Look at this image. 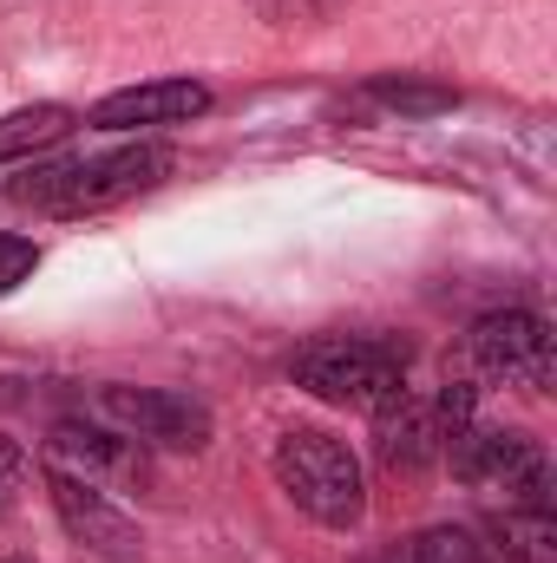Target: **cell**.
Returning a JSON list of instances; mask_svg holds the SVG:
<instances>
[{"mask_svg":"<svg viewBox=\"0 0 557 563\" xmlns=\"http://www.w3.org/2000/svg\"><path fill=\"white\" fill-rule=\"evenodd\" d=\"M0 511H7V505H0Z\"/></svg>","mask_w":557,"mask_h":563,"instance_id":"18","label":"cell"},{"mask_svg":"<svg viewBox=\"0 0 557 563\" xmlns=\"http://www.w3.org/2000/svg\"><path fill=\"white\" fill-rule=\"evenodd\" d=\"M466 354L485 380H505V387H525V394H551L557 380V341L551 321L532 314V308H492L472 321L466 334Z\"/></svg>","mask_w":557,"mask_h":563,"instance_id":"5","label":"cell"},{"mask_svg":"<svg viewBox=\"0 0 557 563\" xmlns=\"http://www.w3.org/2000/svg\"><path fill=\"white\" fill-rule=\"evenodd\" d=\"M439 465L459 478V485H479V492H505V505H551V459L532 432H512V426H479L466 420Z\"/></svg>","mask_w":557,"mask_h":563,"instance_id":"4","label":"cell"},{"mask_svg":"<svg viewBox=\"0 0 557 563\" xmlns=\"http://www.w3.org/2000/svg\"><path fill=\"white\" fill-rule=\"evenodd\" d=\"M368 99H374V106H387V112H401V119H433V112H452V106H459V92H452V86L407 79V73H381V79L368 86Z\"/></svg>","mask_w":557,"mask_h":563,"instance_id":"14","label":"cell"},{"mask_svg":"<svg viewBox=\"0 0 557 563\" xmlns=\"http://www.w3.org/2000/svg\"><path fill=\"white\" fill-rule=\"evenodd\" d=\"M171 170H177V151L139 139V144H119V151H99V157L40 164V170L13 177L7 197L26 203V210H40V217H99L112 203H132L144 190H157Z\"/></svg>","mask_w":557,"mask_h":563,"instance_id":"1","label":"cell"},{"mask_svg":"<svg viewBox=\"0 0 557 563\" xmlns=\"http://www.w3.org/2000/svg\"><path fill=\"white\" fill-rule=\"evenodd\" d=\"M73 132H79V112H73V106H59V99L20 106V112L0 119V164H33L40 151L66 144Z\"/></svg>","mask_w":557,"mask_h":563,"instance_id":"13","label":"cell"},{"mask_svg":"<svg viewBox=\"0 0 557 563\" xmlns=\"http://www.w3.org/2000/svg\"><path fill=\"white\" fill-rule=\"evenodd\" d=\"M210 112V86L204 79H144V86H125V92H106L86 125L99 132H157V125H190Z\"/></svg>","mask_w":557,"mask_h":563,"instance_id":"9","label":"cell"},{"mask_svg":"<svg viewBox=\"0 0 557 563\" xmlns=\"http://www.w3.org/2000/svg\"><path fill=\"white\" fill-rule=\"evenodd\" d=\"M374 420V459H381V472H394V478H419V472H433L439 465V452H446V420H439V407L433 400H419V394H394L381 413H368Z\"/></svg>","mask_w":557,"mask_h":563,"instance_id":"10","label":"cell"},{"mask_svg":"<svg viewBox=\"0 0 557 563\" xmlns=\"http://www.w3.org/2000/svg\"><path fill=\"white\" fill-rule=\"evenodd\" d=\"M99 413L119 426V432H132L144 452L151 445L157 452H204L210 432H217L204 400L171 394V387H99Z\"/></svg>","mask_w":557,"mask_h":563,"instance_id":"6","label":"cell"},{"mask_svg":"<svg viewBox=\"0 0 557 563\" xmlns=\"http://www.w3.org/2000/svg\"><path fill=\"white\" fill-rule=\"evenodd\" d=\"M33 269H40V250H33L26 236H7V230H0V295H13Z\"/></svg>","mask_w":557,"mask_h":563,"instance_id":"16","label":"cell"},{"mask_svg":"<svg viewBox=\"0 0 557 563\" xmlns=\"http://www.w3.org/2000/svg\"><path fill=\"white\" fill-rule=\"evenodd\" d=\"M46 498H53V511H59L66 538H73V544H86L92 558H106V563H139L144 558L139 518H125L99 485H86V478H73V472L46 465Z\"/></svg>","mask_w":557,"mask_h":563,"instance_id":"8","label":"cell"},{"mask_svg":"<svg viewBox=\"0 0 557 563\" xmlns=\"http://www.w3.org/2000/svg\"><path fill=\"white\" fill-rule=\"evenodd\" d=\"M20 478H26V452H20L13 439H0V492H7V485H20Z\"/></svg>","mask_w":557,"mask_h":563,"instance_id":"17","label":"cell"},{"mask_svg":"<svg viewBox=\"0 0 557 563\" xmlns=\"http://www.w3.org/2000/svg\"><path fill=\"white\" fill-rule=\"evenodd\" d=\"M270 26H282V33H315V26H328L348 0H250Z\"/></svg>","mask_w":557,"mask_h":563,"instance_id":"15","label":"cell"},{"mask_svg":"<svg viewBox=\"0 0 557 563\" xmlns=\"http://www.w3.org/2000/svg\"><path fill=\"white\" fill-rule=\"evenodd\" d=\"M288 380L328 407L381 413L394 394H407V347L374 341V334H321V341L295 347Z\"/></svg>","mask_w":557,"mask_h":563,"instance_id":"3","label":"cell"},{"mask_svg":"<svg viewBox=\"0 0 557 563\" xmlns=\"http://www.w3.org/2000/svg\"><path fill=\"white\" fill-rule=\"evenodd\" d=\"M499 563H557V525H551V505H505L485 531Z\"/></svg>","mask_w":557,"mask_h":563,"instance_id":"12","label":"cell"},{"mask_svg":"<svg viewBox=\"0 0 557 563\" xmlns=\"http://www.w3.org/2000/svg\"><path fill=\"white\" fill-rule=\"evenodd\" d=\"M46 465L86 478V485H112V492H144L151 485V452L119 426H92V420H59L46 439Z\"/></svg>","mask_w":557,"mask_h":563,"instance_id":"7","label":"cell"},{"mask_svg":"<svg viewBox=\"0 0 557 563\" xmlns=\"http://www.w3.org/2000/svg\"><path fill=\"white\" fill-rule=\"evenodd\" d=\"M354 563H499V558H492V544H485L479 531H466V525H426L414 538H394V544L361 551Z\"/></svg>","mask_w":557,"mask_h":563,"instance_id":"11","label":"cell"},{"mask_svg":"<svg viewBox=\"0 0 557 563\" xmlns=\"http://www.w3.org/2000/svg\"><path fill=\"white\" fill-rule=\"evenodd\" d=\"M270 472H276L282 498L321 531H354L368 518V472L354 445L335 439L328 426H288L270 452Z\"/></svg>","mask_w":557,"mask_h":563,"instance_id":"2","label":"cell"}]
</instances>
